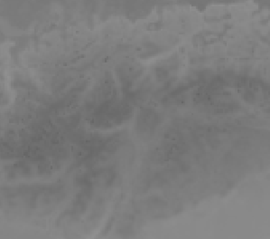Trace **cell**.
Returning <instances> with one entry per match:
<instances>
[{
  "label": "cell",
  "instance_id": "6da1fadb",
  "mask_svg": "<svg viewBox=\"0 0 270 239\" xmlns=\"http://www.w3.org/2000/svg\"><path fill=\"white\" fill-rule=\"evenodd\" d=\"M156 120L157 118L154 112L150 110L144 111L142 112L141 116L139 117L138 126L141 128L142 131H150L151 129H154Z\"/></svg>",
  "mask_w": 270,
  "mask_h": 239
}]
</instances>
